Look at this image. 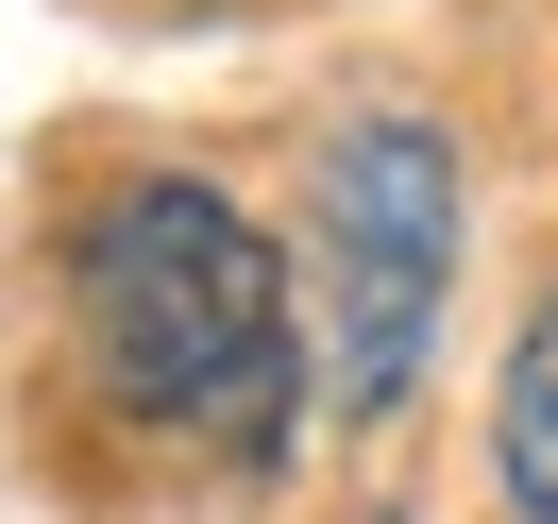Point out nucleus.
I'll return each instance as SVG.
<instances>
[{
  "mask_svg": "<svg viewBox=\"0 0 558 524\" xmlns=\"http://www.w3.org/2000/svg\"><path fill=\"white\" fill-rule=\"evenodd\" d=\"M69 321H85V373H102L119 423L220 456V474H271L288 456V423H305V305H288L271 237L204 170H119L85 204Z\"/></svg>",
  "mask_w": 558,
  "mask_h": 524,
  "instance_id": "obj_1",
  "label": "nucleus"
},
{
  "mask_svg": "<svg viewBox=\"0 0 558 524\" xmlns=\"http://www.w3.org/2000/svg\"><path fill=\"white\" fill-rule=\"evenodd\" d=\"M305 271H322V406L339 423H407L423 339L457 288V136L407 102L322 136V204H305Z\"/></svg>",
  "mask_w": 558,
  "mask_h": 524,
  "instance_id": "obj_2",
  "label": "nucleus"
},
{
  "mask_svg": "<svg viewBox=\"0 0 558 524\" xmlns=\"http://www.w3.org/2000/svg\"><path fill=\"white\" fill-rule=\"evenodd\" d=\"M490 490H508V524H558V288L524 305L508 373H490Z\"/></svg>",
  "mask_w": 558,
  "mask_h": 524,
  "instance_id": "obj_3",
  "label": "nucleus"
},
{
  "mask_svg": "<svg viewBox=\"0 0 558 524\" xmlns=\"http://www.w3.org/2000/svg\"><path fill=\"white\" fill-rule=\"evenodd\" d=\"M186 17H254V0H186Z\"/></svg>",
  "mask_w": 558,
  "mask_h": 524,
  "instance_id": "obj_4",
  "label": "nucleus"
}]
</instances>
